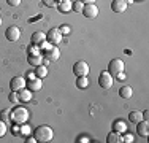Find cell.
Segmentation results:
<instances>
[{"label": "cell", "mask_w": 149, "mask_h": 143, "mask_svg": "<svg viewBox=\"0 0 149 143\" xmlns=\"http://www.w3.org/2000/svg\"><path fill=\"white\" fill-rule=\"evenodd\" d=\"M43 5L48 6V8H54V6L57 5V2H56V0H43Z\"/></svg>", "instance_id": "cell-28"}, {"label": "cell", "mask_w": 149, "mask_h": 143, "mask_svg": "<svg viewBox=\"0 0 149 143\" xmlns=\"http://www.w3.org/2000/svg\"><path fill=\"white\" fill-rule=\"evenodd\" d=\"M43 64H49V62H56V60L60 57V51H59V48L57 46H54L52 45L49 49H45L43 51Z\"/></svg>", "instance_id": "cell-3"}, {"label": "cell", "mask_w": 149, "mask_h": 143, "mask_svg": "<svg viewBox=\"0 0 149 143\" xmlns=\"http://www.w3.org/2000/svg\"><path fill=\"white\" fill-rule=\"evenodd\" d=\"M89 64L84 62V60H78L76 64L73 65V73L76 76H87L89 75Z\"/></svg>", "instance_id": "cell-4"}, {"label": "cell", "mask_w": 149, "mask_h": 143, "mask_svg": "<svg viewBox=\"0 0 149 143\" xmlns=\"http://www.w3.org/2000/svg\"><path fill=\"white\" fill-rule=\"evenodd\" d=\"M141 119H143V116H141L140 111H130V114H129V121H130V123L136 124V123H140Z\"/></svg>", "instance_id": "cell-23"}, {"label": "cell", "mask_w": 149, "mask_h": 143, "mask_svg": "<svg viewBox=\"0 0 149 143\" xmlns=\"http://www.w3.org/2000/svg\"><path fill=\"white\" fill-rule=\"evenodd\" d=\"M125 2H127V3H133V0H125Z\"/></svg>", "instance_id": "cell-39"}, {"label": "cell", "mask_w": 149, "mask_h": 143, "mask_svg": "<svg viewBox=\"0 0 149 143\" xmlns=\"http://www.w3.org/2000/svg\"><path fill=\"white\" fill-rule=\"evenodd\" d=\"M122 138V142H125V143H132L133 142V135L132 134H125L124 137H120Z\"/></svg>", "instance_id": "cell-30"}, {"label": "cell", "mask_w": 149, "mask_h": 143, "mask_svg": "<svg viewBox=\"0 0 149 143\" xmlns=\"http://www.w3.org/2000/svg\"><path fill=\"white\" fill-rule=\"evenodd\" d=\"M81 13H83V16L87 18V19H94V18L98 16V6L95 5V3H86Z\"/></svg>", "instance_id": "cell-6"}, {"label": "cell", "mask_w": 149, "mask_h": 143, "mask_svg": "<svg viewBox=\"0 0 149 143\" xmlns=\"http://www.w3.org/2000/svg\"><path fill=\"white\" fill-rule=\"evenodd\" d=\"M62 38H63V35L60 34V30L59 29H51V30L46 34V40H48L51 45H59L60 41H62Z\"/></svg>", "instance_id": "cell-8"}, {"label": "cell", "mask_w": 149, "mask_h": 143, "mask_svg": "<svg viewBox=\"0 0 149 143\" xmlns=\"http://www.w3.org/2000/svg\"><path fill=\"white\" fill-rule=\"evenodd\" d=\"M79 142H81V143H86V142H89V138H87V137H81Z\"/></svg>", "instance_id": "cell-35"}, {"label": "cell", "mask_w": 149, "mask_h": 143, "mask_svg": "<svg viewBox=\"0 0 149 143\" xmlns=\"http://www.w3.org/2000/svg\"><path fill=\"white\" fill-rule=\"evenodd\" d=\"M27 119H29V111H27L24 107H17V108L13 110V113H11V121L13 123L24 124Z\"/></svg>", "instance_id": "cell-2"}, {"label": "cell", "mask_w": 149, "mask_h": 143, "mask_svg": "<svg viewBox=\"0 0 149 143\" xmlns=\"http://www.w3.org/2000/svg\"><path fill=\"white\" fill-rule=\"evenodd\" d=\"M116 76H118V80H120V81H122V80H125V76H127V75L124 73V72H119V73L116 75Z\"/></svg>", "instance_id": "cell-33"}, {"label": "cell", "mask_w": 149, "mask_h": 143, "mask_svg": "<svg viewBox=\"0 0 149 143\" xmlns=\"http://www.w3.org/2000/svg\"><path fill=\"white\" fill-rule=\"evenodd\" d=\"M5 134H6V124L3 123V121H0V138H2Z\"/></svg>", "instance_id": "cell-29"}, {"label": "cell", "mask_w": 149, "mask_h": 143, "mask_svg": "<svg viewBox=\"0 0 149 143\" xmlns=\"http://www.w3.org/2000/svg\"><path fill=\"white\" fill-rule=\"evenodd\" d=\"M17 95H19V102H30L32 100V91L27 88H22L21 91H17Z\"/></svg>", "instance_id": "cell-16"}, {"label": "cell", "mask_w": 149, "mask_h": 143, "mask_svg": "<svg viewBox=\"0 0 149 143\" xmlns=\"http://www.w3.org/2000/svg\"><path fill=\"white\" fill-rule=\"evenodd\" d=\"M111 10L114 13H124L127 10V2L125 0H113L111 2Z\"/></svg>", "instance_id": "cell-13"}, {"label": "cell", "mask_w": 149, "mask_h": 143, "mask_svg": "<svg viewBox=\"0 0 149 143\" xmlns=\"http://www.w3.org/2000/svg\"><path fill=\"white\" fill-rule=\"evenodd\" d=\"M29 54H40V48H38L37 45H32V46H29Z\"/></svg>", "instance_id": "cell-27"}, {"label": "cell", "mask_w": 149, "mask_h": 143, "mask_svg": "<svg viewBox=\"0 0 149 143\" xmlns=\"http://www.w3.org/2000/svg\"><path fill=\"white\" fill-rule=\"evenodd\" d=\"M6 3L10 6H17V5H21V0H6Z\"/></svg>", "instance_id": "cell-32"}, {"label": "cell", "mask_w": 149, "mask_h": 143, "mask_svg": "<svg viewBox=\"0 0 149 143\" xmlns=\"http://www.w3.org/2000/svg\"><path fill=\"white\" fill-rule=\"evenodd\" d=\"M8 99H10V102H13V103H17V102H19V95H17L16 91H11V92H10Z\"/></svg>", "instance_id": "cell-25"}, {"label": "cell", "mask_w": 149, "mask_h": 143, "mask_svg": "<svg viewBox=\"0 0 149 143\" xmlns=\"http://www.w3.org/2000/svg\"><path fill=\"white\" fill-rule=\"evenodd\" d=\"M124 62L120 59H113L111 62L108 64V73L113 75V76H116V75L119 73V72H124Z\"/></svg>", "instance_id": "cell-7"}, {"label": "cell", "mask_w": 149, "mask_h": 143, "mask_svg": "<svg viewBox=\"0 0 149 143\" xmlns=\"http://www.w3.org/2000/svg\"><path fill=\"white\" fill-rule=\"evenodd\" d=\"M83 8H84V3L81 2V0H76L74 3H72V10H73V11H76V13H81V11H83Z\"/></svg>", "instance_id": "cell-24"}, {"label": "cell", "mask_w": 149, "mask_h": 143, "mask_svg": "<svg viewBox=\"0 0 149 143\" xmlns=\"http://www.w3.org/2000/svg\"><path fill=\"white\" fill-rule=\"evenodd\" d=\"M27 62L33 67H38L43 64V56L41 54H27Z\"/></svg>", "instance_id": "cell-15"}, {"label": "cell", "mask_w": 149, "mask_h": 143, "mask_svg": "<svg viewBox=\"0 0 149 143\" xmlns=\"http://www.w3.org/2000/svg\"><path fill=\"white\" fill-rule=\"evenodd\" d=\"M0 13H2V10H0Z\"/></svg>", "instance_id": "cell-42"}, {"label": "cell", "mask_w": 149, "mask_h": 143, "mask_svg": "<svg viewBox=\"0 0 149 143\" xmlns=\"http://www.w3.org/2000/svg\"><path fill=\"white\" fill-rule=\"evenodd\" d=\"M10 88H11V91H21L22 88H26V80H24L22 76H15L11 81H10Z\"/></svg>", "instance_id": "cell-12"}, {"label": "cell", "mask_w": 149, "mask_h": 143, "mask_svg": "<svg viewBox=\"0 0 149 143\" xmlns=\"http://www.w3.org/2000/svg\"><path fill=\"white\" fill-rule=\"evenodd\" d=\"M56 2H60V0H56Z\"/></svg>", "instance_id": "cell-41"}, {"label": "cell", "mask_w": 149, "mask_h": 143, "mask_svg": "<svg viewBox=\"0 0 149 143\" xmlns=\"http://www.w3.org/2000/svg\"><path fill=\"white\" fill-rule=\"evenodd\" d=\"M113 130H116V132H125L127 130V124L124 123L122 119H118V121H114V123H113Z\"/></svg>", "instance_id": "cell-20"}, {"label": "cell", "mask_w": 149, "mask_h": 143, "mask_svg": "<svg viewBox=\"0 0 149 143\" xmlns=\"http://www.w3.org/2000/svg\"><path fill=\"white\" fill-rule=\"evenodd\" d=\"M35 75H37L38 78H41V80H43L45 76H48V67H46L45 64H41V65L35 67Z\"/></svg>", "instance_id": "cell-21"}, {"label": "cell", "mask_w": 149, "mask_h": 143, "mask_svg": "<svg viewBox=\"0 0 149 143\" xmlns=\"http://www.w3.org/2000/svg\"><path fill=\"white\" fill-rule=\"evenodd\" d=\"M136 132H138V135L140 137H144L146 138L148 135H149V123H148V119H141L140 123H136Z\"/></svg>", "instance_id": "cell-11"}, {"label": "cell", "mask_w": 149, "mask_h": 143, "mask_svg": "<svg viewBox=\"0 0 149 143\" xmlns=\"http://www.w3.org/2000/svg\"><path fill=\"white\" fill-rule=\"evenodd\" d=\"M35 76H37L35 73H29V75H27V80H32V78H35Z\"/></svg>", "instance_id": "cell-37"}, {"label": "cell", "mask_w": 149, "mask_h": 143, "mask_svg": "<svg viewBox=\"0 0 149 143\" xmlns=\"http://www.w3.org/2000/svg\"><path fill=\"white\" fill-rule=\"evenodd\" d=\"M59 30H60V34H62V35H63V34L67 35V34H70V32H72V30H70V27H68V26H62V27L59 29Z\"/></svg>", "instance_id": "cell-31"}, {"label": "cell", "mask_w": 149, "mask_h": 143, "mask_svg": "<svg viewBox=\"0 0 149 143\" xmlns=\"http://www.w3.org/2000/svg\"><path fill=\"white\" fill-rule=\"evenodd\" d=\"M81 2H83L84 5H86V3H95V0H81Z\"/></svg>", "instance_id": "cell-36"}, {"label": "cell", "mask_w": 149, "mask_h": 143, "mask_svg": "<svg viewBox=\"0 0 149 143\" xmlns=\"http://www.w3.org/2000/svg\"><path fill=\"white\" fill-rule=\"evenodd\" d=\"M114 83V80H113V75L108 73V70L106 72H102L100 75H98V84H100L102 89H109Z\"/></svg>", "instance_id": "cell-5"}, {"label": "cell", "mask_w": 149, "mask_h": 143, "mask_svg": "<svg viewBox=\"0 0 149 143\" xmlns=\"http://www.w3.org/2000/svg\"><path fill=\"white\" fill-rule=\"evenodd\" d=\"M27 143H37V140H35V137H33V138H32V137H30V138H29V140H27Z\"/></svg>", "instance_id": "cell-38"}, {"label": "cell", "mask_w": 149, "mask_h": 143, "mask_svg": "<svg viewBox=\"0 0 149 143\" xmlns=\"http://www.w3.org/2000/svg\"><path fill=\"white\" fill-rule=\"evenodd\" d=\"M32 45H40V43H43L45 40H46V35L43 34V32H33V34H32Z\"/></svg>", "instance_id": "cell-17"}, {"label": "cell", "mask_w": 149, "mask_h": 143, "mask_svg": "<svg viewBox=\"0 0 149 143\" xmlns=\"http://www.w3.org/2000/svg\"><path fill=\"white\" fill-rule=\"evenodd\" d=\"M19 127H21V135H29L30 134V126H27L26 123L21 124Z\"/></svg>", "instance_id": "cell-26"}, {"label": "cell", "mask_w": 149, "mask_h": 143, "mask_svg": "<svg viewBox=\"0 0 149 143\" xmlns=\"http://www.w3.org/2000/svg\"><path fill=\"white\" fill-rule=\"evenodd\" d=\"M0 114H2V113H0Z\"/></svg>", "instance_id": "cell-43"}, {"label": "cell", "mask_w": 149, "mask_h": 143, "mask_svg": "<svg viewBox=\"0 0 149 143\" xmlns=\"http://www.w3.org/2000/svg\"><path fill=\"white\" fill-rule=\"evenodd\" d=\"M106 142H108V143H119V142H122V138H120V134H119V132L113 130V132H109V134H108Z\"/></svg>", "instance_id": "cell-19"}, {"label": "cell", "mask_w": 149, "mask_h": 143, "mask_svg": "<svg viewBox=\"0 0 149 143\" xmlns=\"http://www.w3.org/2000/svg\"><path fill=\"white\" fill-rule=\"evenodd\" d=\"M0 24H2V19H0Z\"/></svg>", "instance_id": "cell-40"}, {"label": "cell", "mask_w": 149, "mask_h": 143, "mask_svg": "<svg viewBox=\"0 0 149 143\" xmlns=\"http://www.w3.org/2000/svg\"><path fill=\"white\" fill-rule=\"evenodd\" d=\"M72 0H60V2H57V8L60 13H70L72 11Z\"/></svg>", "instance_id": "cell-14"}, {"label": "cell", "mask_w": 149, "mask_h": 143, "mask_svg": "<svg viewBox=\"0 0 149 143\" xmlns=\"http://www.w3.org/2000/svg\"><path fill=\"white\" fill-rule=\"evenodd\" d=\"M33 137H35V140L40 142V143H48V142H52L54 132H52V129L49 126H40V127L35 129Z\"/></svg>", "instance_id": "cell-1"}, {"label": "cell", "mask_w": 149, "mask_h": 143, "mask_svg": "<svg viewBox=\"0 0 149 143\" xmlns=\"http://www.w3.org/2000/svg\"><path fill=\"white\" fill-rule=\"evenodd\" d=\"M26 88H27V89H30L32 92H38L41 88H43L41 78L35 76V78H32V80H27V81H26Z\"/></svg>", "instance_id": "cell-10"}, {"label": "cell", "mask_w": 149, "mask_h": 143, "mask_svg": "<svg viewBox=\"0 0 149 143\" xmlns=\"http://www.w3.org/2000/svg\"><path fill=\"white\" fill-rule=\"evenodd\" d=\"M119 95L122 99H130L133 95V91H132V88H130V86H122V88L119 89Z\"/></svg>", "instance_id": "cell-18"}, {"label": "cell", "mask_w": 149, "mask_h": 143, "mask_svg": "<svg viewBox=\"0 0 149 143\" xmlns=\"http://www.w3.org/2000/svg\"><path fill=\"white\" fill-rule=\"evenodd\" d=\"M89 86V78L87 76H78L76 78V88L78 89H86Z\"/></svg>", "instance_id": "cell-22"}, {"label": "cell", "mask_w": 149, "mask_h": 143, "mask_svg": "<svg viewBox=\"0 0 149 143\" xmlns=\"http://www.w3.org/2000/svg\"><path fill=\"white\" fill-rule=\"evenodd\" d=\"M5 37H6L8 41H17L19 37H21V30L16 26H10L8 29H6V32H5Z\"/></svg>", "instance_id": "cell-9"}, {"label": "cell", "mask_w": 149, "mask_h": 143, "mask_svg": "<svg viewBox=\"0 0 149 143\" xmlns=\"http://www.w3.org/2000/svg\"><path fill=\"white\" fill-rule=\"evenodd\" d=\"M141 116H143L144 119H148V118H149V111H148V110H144V111L141 113Z\"/></svg>", "instance_id": "cell-34"}]
</instances>
